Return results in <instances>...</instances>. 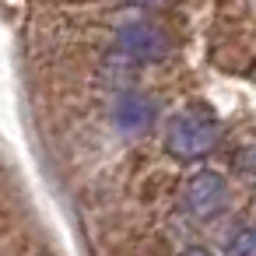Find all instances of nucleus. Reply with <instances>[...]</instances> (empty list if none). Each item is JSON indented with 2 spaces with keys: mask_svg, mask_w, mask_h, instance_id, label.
I'll use <instances>...</instances> for the list:
<instances>
[{
  "mask_svg": "<svg viewBox=\"0 0 256 256\" xmlns=\"http://www.w3.org/2000/svg\"><path fill=\"white\" fill-rule=\"evenodd\" d=\"M182 204L193 218H214L228 204V182L214 168H200L186 179L182 186Z\"/></svg>",
  "mask_w": 256,
  "mask_h": 256,
  "instance_id": "f03ea898",
  "label": "nucleus"
},
{
  "mask_svg": "<svg viewBox=\"0 0 256 256\" xmlns=\"http://www.w3.org/2000/svg\"><path fill=\"white\" fill-rule=\"evenodd\" d=\"M182 256H214V252H210V249H204V246H190Z\"/></svg>",
  "mask_w": 256,
  "mask_h": 256,
  "instance_id": "423d86ee",
  "label": "nucleus"
},
{
  "mask_svg": "<svg viewBox=\"0 0 256 256\" xmlns=\"http://www.w3.org/2000/svg\"><path fill=\"white\" fill-rule=\"evenodd\" d=\"M228 256H256V232H252V224H238L228 235Z\"/></svg>",
  "mask_w": 256,
  "mask_h": 256,
  "instance_id": "39448f33",
  "label": "nucleus"
},
{
  "mask_svg": "<svg viewBox=\"0 0 256 256\" xmlns=\"http://www.w3.org/2000/svg\"><path fill=\"white\" fill-rule=\"evenodd\" d=\"M130 4H137V8H162V4H168V0H130Z\"/></svg>",
  "mask_w": 256,
  "mask_h": 256,
  "instance_id": "0eeeda50",
  "label": "nucleus"
},
{
  "mask_svg": "<svg viewBox=\"0 0 256 256\" xmlns=\"http://www.w3.org/2000/svg\"><path fill=\"white\" fill-rule=\"evenodd\" d=\"M112 120H116V126H120L123 134H140V130L151 126L154 106H151V98H144V95H120Z\"/></svg>",
  "mask_w": 256,
  "mask_h": 256,
  "instance_id": "20e7f679",
  "label": "nucleus"
},
{
  "mask_svg": "<svg viewBox=\"0 0 256 256\" xmlns=\"http://www.w3.org/2000/svg\"><path fill=\"white\" fill-rule=\"evenodd\" d=\"M116 42H120V53H126V56H134V60H151V64H154V60H165V56H168V39H165V32L154 28V25H148V22H134V25L120 28Z\"/></svg>",
  "mask_w": 256,
  "mask_h": 256,
  "instance_id": "7ed1b4c3",
  "label": "nucleus"
},
{
  "mask_svg": "<svg viewBox=\"0 0 256 256\" xmlns=\"http://www.w3.org/2000/svg\"><path fill=\"white\" fill-rule=\"evenodd\" d=\"M221 140V126L210 112H200V109H190V112H179L172 123H168V134H165V148L176 154V158H204L218 148Z\"/></svg>",
  "mask_w": 256,
  "mask_h": 256,
  "instance_id": "f257e3e1",
  "label": "nucleus"
}]
</instances>
